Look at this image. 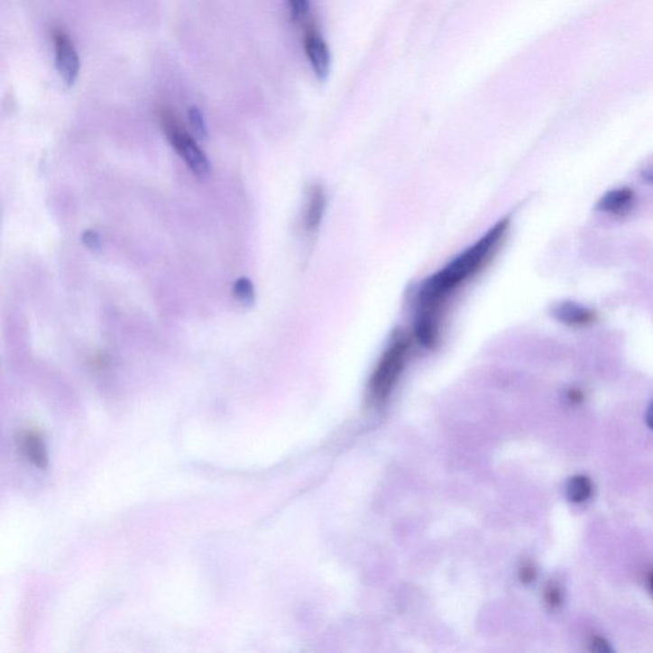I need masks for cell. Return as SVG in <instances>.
Masks as SVG:
<instances>
[{
	"instance_id": "obj_1",
	"label": "cell",
	"mask_w": 653,
	"mask_h": 653,
	"mask_svg": "<svg viewBox=\"0 0 653 653\" xmlns=\"http://www.w3.org/2000/svg\"><path fill=\"white\" fill-rule=\"evenodd\" d=\"M510 229V218L499 221L495 226L477 240L466 251L446 264L445 268L425 280L418 297V316L415 337L423 346H434L440 335L443 307L453 292L461 289L477 273L488 266L503 244Z\"/></svg>"
},
{
	"instance_id": "obj_2",
	"label": "cell",
	"mask_w": 653,
	"mask_h": 653,
	"mask_svg": "<svg viewBox=\"0 0 653 653\" xmlns=\"http://www.w3.org/2000/svg\"><path fill=\"white\" fill-rule=\"evenodd\" d=\"M161 124L166 137L170 141L172 147L179 155L186 160L190 170L198 178H207L211 166H209L207 156L199 149L192 135L178 124L177 120L170 113H162Z\"/></svg>"
},
{
	"instance_id": "obj_3",
	"label": "cell",
	"mask_w": 653,
	"mask_h": 653,
	"mask_svg": "<svg viewBox=\"0 0 653 653\" xmlns=\"http://www.w3.org/2000/svg\"><path fill=\"white\" fill-rule=\"evenodd\" d=\"M411 345L409 336L403 334L394 336L392 344L382 356L374 378H372V384L375 392L384 394L392 387L406 364Z\"/></svg>"
},
{
	"instance_id": "obj_4",
	"label": "cell",
	"mask_w": 653,
	"mask_h": 653,
	"mask_svg": "<svg viewBox=\"0 0 653 653\" xmlns=\"http://www.w3.org/2000/svg\"><path fill=\"white\" fill-rule=\"evenodd\" d=\"M52 42H54L55 66L61 79L68 86L75 85L79 75V57L75 44L61 30L54 31Z\"/></svg>"
},
{
	"instance_id": "obj_5",
	"label": "cell",
	"mask_w": 653,
	"mask_h": 653,
	"mask_svg": "<svg viewBox=\"0 0 653 653\" xmlns=\"http://www.w3.org/2000/svg\"><path fill=\"white\" fill-rule=\"evenodd\" d=\"M304 49L317 79L320 82L326 81L331 73L332 58L325 39L316 32L307 33Z\"/></svg>"
},
{
	"instance_id": "obj_6",
	"label": "cell",
	"mask_w": 653,
	"mask_h": 653,
	"mask_svg": "<svg viewBox=\"0 0 653 653\" xmlns=\"http://www.w3.org/2000/svg\"><path fill=\"white\" fill-rule=\"evenodd\" d=\"M554 318L559 320L563 325L581 328L593 325L596 320V313L588 309L584 305L575 303V301H563L556 304L553 308Z\"/></svg>"
},
{
	"instance_id": "obj_7",
	"label": "cell",
	"mask_w": 653,
	"mask_h": 653,
	"mask_svg": "<svg viewBox=\"0 0 653 653\" xmlns=\"http://www.w3.org/2000/svg\"><path fill=\"white\" fill-rule=\"evenodd\" d=\"M326 192L320 186H313L308 193L307 207H305L304 223L308 231L318 229L326 211Z\"/></svg>"
},
{
	"instance_id": "obj_8",
	"label": "cell",
	"mask_w": 653,
	"mask_h": 653,
	"mask_svg": "<svg viewBox=\"0 0 653 653\" xmlns=\"http://www.w3.org/2000/svg\"><path fill=\"white\" fill-rule=\"evenodd\" d=\"M634 201L633 190L630 188H618L603 194L602 199L597 203V208L602 212L612 215H623L630 211Z\"/></svg>"
},
{
	"instance_id": "obj_9",
	"label": "cell",
	"mask_w": 653,
	"mask_h": 653,
	"mask_svg": "<svg viewBox=\"0 0 653 653\" xmlns=\"http://www.w3.org/2000/svg\"><path fill=\"white\" fill-rule=\"evenodd\" d=\"M23 446L24 455L36 466L42 468L46 464V452L44 442L38 431H29L23 437Z\"/></svg>"
},
{
	"instance_id": "obj_10",
	"label": "cell",
	"mask_w": 653,
	"mask_h": 653,
	"mask_svg": "<svg viewBox=\"0 0 653 653\" xmlns=\"http://www.w3.org/2000/svg\"><path fill=\"white\" fill-rule=\"evenodd\" d=\"M593 486L586 476H575L566 485V497L573 503H584L593 495Z\"/></svg>"
},
{
	"instance_id": "obj_11",
	"label": "cell",
	"mask_w": 653,
	"mask_h": 653,
	"mask_svg": "<svg viewBox=\"0 0 653 653\" xmlns=\"http://www.w3.org/2000/svg\"><path fill=\"white\" fill-rule=\"evenodd\" d=\"M234 295L243 307L249 308L254 304V286H253L248 277H240V279L236 280V282L234 283Z\"/></svg>"
},
{
	"instance_id": "obj_12",
	"label": "cell",
	"mask_w": 653,
	"mask_h": 653,
	"mask_svg": "<svg viewBox=\"0 0 653 653\" xmlns=\"http://www.w3.org/2000/svg\"><path fill=\"white\" fill-rule=\"evenodd\" d=\"M188 118H189L190 125H192V129L197 137L201 138V140H206V138L208 137V131L201 110L196 106L190 107L189 112H188Z\"/></svg>"
},
{
	"instance_id": "obj_13",
	"label": "cell",
	"mask_w": 653,
	"mask_h": 653,
	"mask_svg": "<svg viewBox=\"0 0 653 653\" xmlns=\"http://www.w3.org/2000/svg\"><path fill=\"white\" fill-rule=\"evenodd\" d=\"M289 5L295 21L303 20L309 14V0H289Z\"/></svg>"
},
{
	"instance_id": "obj_14",
	"label": "cell",
	"mask_w": 653,
	"mask_h": 653,
	"mask_svg": "<svg viewBox=\"0 0 653 653\" xmlns=\"http://www.w3.org/2000/svg\"><path fill=\"white\" fill-rule=\"evenodd\" d=\"M82 242L83 244L87 246L88 249H91V251H97V249H100L101 239L97 231L87 230L86 233H83Z\"/></svg>"
},
{
	"instance_id": "obj_15",
	"label": "cell",
	"mask_w": 653,
	"mask_h": 653,
	"mask_svg": "<svg viewBox=\"0 0 653 653\" xmlns=\"http://www.w3.org/2000/svg\"><path fill=\"white\" fill-rule=\"evenodd\" d=\"M547 602L549 603L551 608H557V606H560V603L563 602V597L562 591H560L559 587H550V590L547 591Z\"/></svg>"
},
{
	"instance_id": "obj_16",
	"label": "cell",
	"mask_w": 653,
	"mask_h": 653,
	"mask_svg": "<svg viewBox=\"0 0 653 653\" xmlns=\"http://www.w3.org/2000/svg\"><path fill=\"white\" fill-rule=\"evenodd\" d=\"M591 648H593V651H596V652L612 651V648H610L608 643H606L605 640H603L602 639H594L593 640V643H591Z\"/></svg>"
},
{
	"instance_id": "obj_17",
	"label": "cell",
	"mask_w": 653,
	"mask_h": 653,
	"mask_svg": "<svg viewBox=\"0 0 653 653\" xmlns=\"http://www.w3.org/2000/svg\"><path fill=\"white\" fill-rule=\"evenodd\" d=\"M646 420L648 427L653 429V403L649 406L648 411H647Z\"/></svg>"
},
{
	"instance_id": "obj_18",
	"label": "cell",
	"mask_w": 653,
	"mask_h": 653,
	"mask_svg": "<svg viewBox=\"0 0 653 653\" xmlns=\"http://www.w3.org/2000/svg\"><path fill=\"white\" fill-rule=\"evenodd\" d=\"M646 178H647V179H649V180H652V181H653V171H648V172H647Z\"/></svg>"
},
{
	"instance_id": "obj_19",
	"label": "cell",
	"mask_w": 653,
	"mask_h": 653,
	"mask_svg": "<svg viewBox=\"0 0 653 653\" xmlns=\"http://www.w3.org/2000/svg\"><path fill=\"white\" fill-rule=\"evenodd\" d=\"M649 584H651V588H652V591H653V573H652V575H651V578H649Z\"/></svg>"
}]
</instances>
